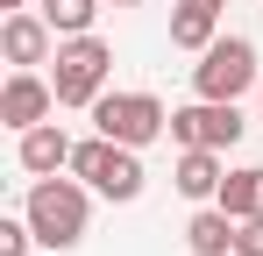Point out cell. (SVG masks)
I'll return each mask as SVG.
<instances>
[{"mask_svg": "<svg viewBox=\"0 0 263 256\" xmlns=\"http://www.w3.org/2000/svg\"><path fill=\"white\" fill-rule=\"evenodd\" d=\"M50 107H57V85L50 79H36V71H7V85H0V121L14 128H36V121H50Z\"/></svg>", "mask_w": 263, "mask_h": 256, "instance_id": "obj_8", "label": "cell"}, {"mask_svg": "<svg viewBox=\"0 0 263 256\" xmlns=\"http://www.w3.org/2000/svg\"><path fill=\"white\" fill-rule=\"evenodd\" d=\"M185 242H192V256H235V213L228 207H199L185 221Z\"/></svg>", "mask_w": 263, "mask_h": 256, "instance_id": "obj_11", "label": "cell"}, {"mask_svg": "<svg viewBox=\"0 0 263 256\" xmlns=\"http://www.w3.org/2000/svg\"><path fill=\"white\" fill-rule=\"evenodd\" d=\"M29 228H36V242L43 249H79L86 242V178H36L29 185Z\"/></svg>", "mask_w": 263, "mask_h": 256, "instance_id": "obj_1", "label": "cell"}, {"mask_svg": "<svg viewBox=\"0 0 263 256\" xmlns=\"http://www.w3.org/2000/svg\"><path fill=\"white\" fill-rule=\"evenodd\" d=\"M214 207H228L235 221L263 213V164H249V171H228V178H220V192H214Z\"/></svg>", "mask_w": 263, "mask_h": 256, "instance_id": "obj_13", "label": "cell"}, {"mask_svg": "<svg viewBox=\"0 0 263 256\" xmlns=\"http://www.w3.org/2000/svg\"><path fill=\"white\" fill-rule=\"evenodd\" d=\"M235 256H263V213L235 221Z\"/></svg>", "mask_w": 263, "mask_h": 256, "instance_id": "obj_16", "label": "cell"}, {"mask_svg": "<svg viewBox=\"0 0 263 256\" xmlns=\"http://www.w3.org/2000/svg\"><path fill=\"white\" fill-rule=\"evenodd\" d=\"M256 85V43L249 36H214L192 64V93L199 100H242Z\"/></svg>", "mask_w": 263, "mask_h": 256, "instance_id": "obj_5", "label": "cell"}, {"mask_svg": "<svg viewBox=\"0 0 263 256\" xmlns=\"http://www.w3.org/2000/svg\"><path fill=\"white\" fill-rule=\"evenodd\" d=\"M214 36H220V7L214 0H178L171 7V50H192L199 57Z\"/></svg>", "mask_w": 263, "mask_h": 256, "instance_id": "obj_10", "label": "cell"}, {"mask_svg": "<svg viewBox=\"0 0 263 256\" xmlns=\"http://www.w3.org/2000/svg\"><path fill=\"white\" fill-rule=\"evenodd\" d=\"M36 14H43L57 36H86V29H92V14H100V0H43Z\"/></svg>", "mask_w": 263, "mask_h": 256, "instance_id": "obj_14", "label": "cell"}, {"mask_svg": "<svg viewBox=\"0 0 263 256\" xmlns=\"http://www.w3.org/2000/svg\"><path fill=\"white\" fill-rule=\"evenodd\" d=\"M214 7H228V0H214Z\"/></svg>", "mask_w": 263, "mask_h": 256, "instance_id": "obj_19", "label": "cell"}, {"mask_svg": "<svg viewBox=\"0 0 263 256\" xmlns=\"http://www.w3.org/2000/svg\"><path fill=\"white\" fill-rule=\"evenodd\" d=\"M71 135L57 121H36V128H22V142H14V164L29 171V178H50V171H71Z\"/></svg>", "mask_w": 263, "mask_h": 256, "instance_id": "obj_9", "label": "cell"}, {"mask_svg": "<svg viewBox=\"0 0 263 256\" xmlns=\"http://www.w3.org/2000/svg\"><path fill=\"white\" fill-rule=\"evenodd\" d=\"M50 64H57V71H50L57 107H92V100L107 93V79H114V43H100L92 29H86V36H64Z\"/></svg>", "mask_w": 263, "mask_h": 256, "instance_id": "obj_2", "label": "cell"}, {"mask_svg": "<svg viewBox=\"0 0 263 256\" xmlns=\"http://www.w3.org/2000/svg\"><path fill=\"white\" fill-rule=\"evenodd\" d=\"M92 128L128 142V150H149L157 135H171V107L157 93H100L92 100Z\"/></svg>", "mask_w": 263, "mask_h": 256, "instance_id": "obj_4", "label": "cell"}, {"mask_svg": "<svg viewBox=\"0 0 263 256\" xmlns=\"http://www.w3.org/2000/svg\"><path fill=\"white\" fill-rule=\"evenodd\" d=\"M220 157H228V150H185V157H178V192H185V199H214L220 192V178H228V171H220Z\"/></svg>", "mask_w": 263, "mask_h": 256, "instance_id": "obj_12", "label": "cell"}, {"mask_svg": "<svg viewBox=\"0 0 263 256\" xmlns=\"http://www.w3.org/2000/svg\"><path fill=\"white\" fill-rule=\"evenodd\" d=\"M171 135L185 150H235L242 142V114H235V100H199L192 93V107H171Z\"/></svg>", "mask_w": 263, "mask_h": 256, "instance_id": "obj_6", "label": "cell"}, {"mask_svg": "<svg viewBox=\"0 0 263 256\" xmlns=\"http://www.w3.org/2000/svg\"><path fill=\"white\" fill-rule=\"evenodd\" d=\"M57 43H64V36L50 29L43 14H29V7L0 22V57H7L14 71H36V64H50V50H57Z\"/></svg>", "mask_w": 263, "mask_h": 256, "instance_id": "obj_7", "label": "cell"}, {"mask_svg": "<svg viewBox=\"0 0 263 256\" xmlns=\"http://www.w3.org/2000/svg\"><path fill=\"white\" fill-rule=\"evenodd\" d=\"M29 242H36L29 213H22V221H0V256H29Z\"/></svg>", "mask_w": 263, "mask_h": 256, "instance_id": "obj_15", "label": "cell"}, {"mask_svg": "<svg viewBox=\"0 0 263 256\" xmlns=\"http://www.w3.org/2000/svg\"><path fill=\"white\" fill-rule=\"evenodd\" d=\"M0 7H7V14H22V0H0Z\"/></svg>", "mask_w": 263, "mask_h": 256, "instance_id": "obj_17", "label": "cell"}, {"mask_svg": "<svg viewBox=\"0 0 263 256\" xmlns=\"http://www.w3.org/2000/svg\"><path fill=\"white\" fill-rule=\"evenodd\" d=\"M71 178H86L100 199L128 207V199H142V150L114 142V135H86V142L71 150Z\"/></svg>", "mask_w": 263, "mask_h": 256, "instance_id": "obj_3", "label": "cell"}, {"mask_svg": "<svg viewBox=\"0 0 263 256\" xmlns=\"http://www.w3.org/2000/svg\"><path fill=\"white\" fill-rule=\"evenodd\" d=\"M114 7H142V0H114Z\"/></svg>", "mask_w": 263, "mask_h": 256, "instance_id": "obj_18", "label": "cell"}]
</instances>
